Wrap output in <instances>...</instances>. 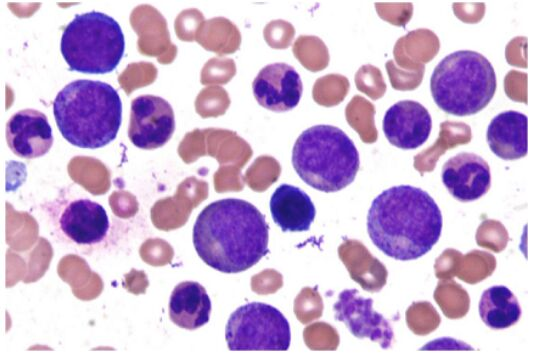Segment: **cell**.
I'll list each match as a JSON object with an SVG mask.
<instances>
[{
  "label": "cell",
  "mask_w": 540,
  "mask_h": 357,
  "mask_svg": "<svg viewBox=\"0 0 540 357\" xmlns=\"http://www.w3.org/2000/svg\"><path fill=\"white\" fill-rule=\"evenodd\" d=\"M192 235L198 256L223 273L245 271L268 252L265 217L242 199L225 198L207 205L197 216Z\"/></svg>",
  "instance_id": "cell-1"
},
{
  "label": "cell",
  "mask_w": 540,
  "mask_h": 357,
  "mask_svg": "<svg viewBox=\"0 0 540 357\" xmlns=\"http://www.w3.org/2000/svg\"><path fill=\"white\" fill-rule=\"evenodd\" d=\"M442 224L434 199L411 185L384 190L372 201L367 215L371 241L385 255L400 261L428 253L440 238Z\"/></svg>",
  "instance_id": "cell-2"
},
{
  "label": "cell",
  "mask_w": 540,
  "mask_h": 357,
  "mask_svg": "<svg viewBox=\"0 0 540 357\" xmlns=\"http://www.w3.org/2000/svg\"><path fill=\"white\" fill-rule=\"evenodd\" d=\"M53 114L60 133L70 144L97 149L116 138L122 122V102L110 84L78 79L57 93Z\"/></svg>",
  "instance_id": "cell-3"
},
{
  "label": "cell",
  "mask_w": 540,
  "mask_h": 357,
  "mask_svg": "<svg viewBox=\"0 0 540 357\" xmlns=\"http://www.w3.org/2000/svg\"><path fill=\"white\" fill-rule=\"evenodd\" d=\"M359 153L340 128L315 125L304 130L292 150V164L299 177L322 192H337L355 179Z\"/></svg>",
  "instance_id": "cell-4"
},
{
  "label": "cell",
  "mask_w": 540,
  "mask_h": 357,
  "mask_svg": "<svg viewBox=\"0 0 540 357\" xmlns=\"http://www.w3.org/2000/svg\"><path fill=\"white\" fill-rule=\"evenodd\" d=\"M497 79L490 61L471 50L455 51L444 57L430 78L431 95L444 112L473 115L493 98Z\"/></svg>",
  "instance_id": "cell-5"
},
{
  "label": "cell",
  "mask_w": 540,
  "mask_h": 357,
  "mask_svg": "<svg viewBox=\"0 0 540 357\" xmlns=\"http://www.w3.org/2000/svg\"><path fill=\"white\" fill-rule=\"evenodd\" d=\"M124 50L119 23L100 11L76 14L64 28L60 41L61 54L70 70L87 74L112 72Z\"/></svg>",
  "instance_id": "cell-6"
},
{
  "label": "cell",
  "mask_w": 540,
  "mask_h": 357,
  "mask_svg": "<svg viewBox=\"0 0 540 357\" xmlns=\"http://www.w3.org/2000/svg\"><path fill=\"white\" fill-rule=\"evenodd\" d=\"M225 339L231 351H286L291 332L287 319L277 308L251 302L230 315Z\"/></svg>",
  "instance_id": "cell-7"
},
{
  "label": "cell",
  "mask_w": 540,
  "mask_h": 357,
  "mask_svg": "<svg viewBox=\"0 0 540 357\" xmlns=\"http://www.w3.org/2000/svg\"><path fill=\"white\" fill-rule=\"evenodd\" d=\"M174 130V112L165 99L145 94L131 101L128 137L134 146L145 150L162 147Z\"/></svg>",
  "instance_id": "cell-8"
},
{
  "label": "cell",
  "mask_w": 540,
  "mask_h": 357,
  "mask_svg": "<svg viewBox=\"0 0 540 357\" xmlns=\"http://www.w3.org/2000/svg\"><path fill=\"white\" fill-rule=\"evenodd\" d=\"M335 319L343 322L359 339L368 338L388 349L394 340L390 322L373 309V300L361 296L356 289H345L333 305Z\"/></svg>",
  "instance_id": "cell-9"
},
{
  "label": "cell",
  "mask_w": 540,
  "mask_h": 357,
  "mask_svg": "<svg viewBox=\"0 0 540 357\" xmlns=\"http://www.w3.org/2000/svg\"><path fill=\"white\" fill-rule=\"evenodd\" d=\"M257 102L275 112L293 109L300 101L303 86L298 72L283 62L263 67L252 84Z\"/></svg>",
  "instance_id": "cell-10"
},
{
  "label": "cell",
  "mask_w": 540,
  "mask_h": 357,
  "mask_svg": "<svg viewBox=\"0 0 540 357\" xmlns=\"http://www.w3.org/2000/svg\"><path fill=\"white\" fill-rule=\"evenodd\" d=\"M441 178L448 192L461 202L481 198L491 186L488 163L470 152H461L449 158L442 167Z\"/></svg>",
  "instance_id": "cell-11"
},
{
  "label": "cell",
  "mask_w": 540,
  "mask_h": 357,
  "mask_svg": "<svg viewBox=\"0 0 540 357\" xmlns=\"http://www.w3.org/2000/svg\"><path fill=\"white\" fill-rule=\"evenodd\" d=\"M382 126L385 137L392 145L410 150L427 141L432 129V119L421 103L401 100L386 111Z\"/></svg>",
  "instance_id": "cell-12"
},
{
  "label": "cell",
  "mask_w": 540,
  "mask_h": 357,
  "mask_svg": "<svg viewBox=\"0 0 540 357\" xmlns=\"http://www.w3.org/2000/svg\"><path fill=\"white\" fill-rule=\"evenodd\" d=\"M6 139L10 150L25 159L45 155L54 140L46 115L35 109L20 110L10 117L6 124Z\"/></svg>",
  "instance_id": "cell-13"
},
{
  "label": "cell",
  "mask_w": 540,
  "mask_h": 357,
  "mask_svg": "<svg viewBox=\"0 0 540 357\" xmlns=\"http://www.w3.org/2000/svg\"><path fill=\"white\" fill-rule=\"evenodd\" d=\"M58 225L65 237L83 246L100 243L110 228L105 208L88 198L67 203L59 215Z\"/></svg>",
  "instance_id": "cell-14"
},
{
  "label": "cell",
  "mask_w": 540,
  "mask_h": 357,
  "mask_svg": "<svg viewBox=\"0 0 540 357\" xmlns=\"http://www.w3.org/2000/svg\"><path fill=\"white\" fill-rule=\"evenodd\" d=\"M527 116L515 110L496 115L489 123L486 133L491 151L504 160L525 157L528 152Z\"/></svg>",
  "instance_id": "cell-15"
},
{
  "label": "cell",
  "mask_w": 540,
  "mask_h": 357,
  "mask_svg": "<svg viewBox=\"0 0 540 357\" xmlns=\"http://www.w3.org/2000/svg\"><path fill=\"white\" fill-rule=\"evenodd\" d=\"M269 206L273 221L283 232L309 230L316 215L307 193L289 184H281L274 191Z\"/></svg>",
  "instance_id": "cell-16"
},
{
  "label": "cell",
  "mask_w": 540,
  "mask_h": 357,
  "mask_svg": "<svg viewBox=\"0 0 540 357\" xmlns=\"http://www.w3.org/2000/svg\"><path fill=\"white\" fill-rule=\"evenodd\" d=\"M211 300L198 282L184 281L172 291L169 300L170 320L180 328L195 330L210 319Z\"/></svg>",
  "instance_id": "cell-17"
},
{
  "label": "cell",
  "mask_w": 540,
  "mask_h": 357,
  "mask_svg": "<svg viewBox=\"0 0 540 357\" xmlns=\"http://www.w3.org/2000/svg\"><path fill=\"white\" fill-rule=\"evenodd\" d=\"M478 310L485 325L497 330L516 324L522 313L516 296L502 285L492 286L482 293Z\"/></svg>",
  "instance_id": "cell-18"
}]
</instances>
